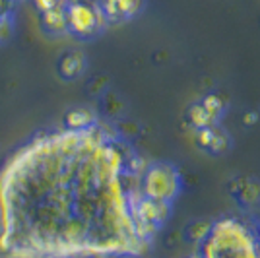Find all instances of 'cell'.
Listing matches in <instances>:
<instances>
[{"instance_id":"7a4b0ae2","label":"cell","mask_w":260,"mask_h":258,"mask_svg":"<svg viewBox=\"0 0 260 258\" xmlns=\"http://www.w3.org/2000/svg\"><path fill=\"white\" fill-rule=\"evenodd\" d=\"M103 12L84 4V2H76L72 6H68L66 10V23L72 31L80 33V35H87V33H93L99 27V23L103 20Z\"/></svg>"},{"instance_id":"3957f363","label":"cell","mask_w":260,"mask_h":258,"mask_svg":"<svg viewBox=\"0 0 260 258\" xmlns=\"http://www.w3.org/2000/svg\"><path fill=\"white\" fill-rule=\"evenodd\" d=\"M142 8V0H103V16L111 20L130 18Z\"/></svg>"},{"instance_id":"6da1fadb","label":"cell","mask_w":260,"mask_h":258,"mask_svg":"<svg viewBox=\"0 0 260 258\" xmlns=\"http://www.w3.org/2000/svg\"><path fill=\"white\" fill-rule=\"evenodd\" d=\"M184 258H260V217L250 210L212 217Z\"/></svg>"},{"instance_id":"5b68a950","label":"cell","mask_w":260,"mask_h":258,"mask_svg":"<svg viewBox=\"0 0 260 258\" xmlns=\"http://www.w3.org/2000/svg\"><path fill=\"white\" fill-rule=\"evenodd\" d=\"M35 2H37V6H39L43 12L53 10V8H56V6H62L60 0H35Z\"/></svg>"},{"instance_id":"277c9868","label":"cell","mask_w":260,"mask_h":258,"mask_svg":"<svg viewBox=\"0 0 260 258\" xmlns=\"http://www.w3.org/2000/svg\"><path fill=\"white\" fill-rule=\"evenodd\" d=\"M45 23L49 29H54V31H60L64 29L66 25V10L62 6H56L53 10H47L45 12Z\"/></svg>"}]
</instances>
